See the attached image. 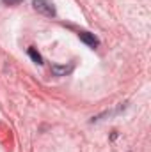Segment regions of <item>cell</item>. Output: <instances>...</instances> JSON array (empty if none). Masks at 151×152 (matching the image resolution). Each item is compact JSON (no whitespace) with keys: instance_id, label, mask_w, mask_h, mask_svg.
Listing matches in <instances>:
<instances>
[{"instance_id":"3","label":"cell","mask_w":151,"mask_h":152,"mask_svg":"<svg viewBox=\"0 0 151 152\" xmlns=\"http://www.w3.org/2000/svg\"><path fill=\"white\" fill-rule=\"evenodd\" d=\"M73 69H75V64H73V62L68 64V66H57V64L52 66V73L55 76H68V75L73 73Z\"/></svg>"},{"instance_id":"1","label":"cell","mask_w":151,"mask_h":152,"mask_svg":"<svg viewBox=\"0 0 151 152\" xmlns=\"http://www.w3.org/2000/svg\"><path fill=\"white\" fill-rule=\"evenodd\" d=\"M32 7L38 12H41L43 16H48V18H55V14H57L55 5L50 0H32Z\"/></svg>"},{"instance_id":"2","label":"cell","mask_w":151,"mask_h":152,"mask_svg":"<svg viewBox=\"0 0 151 152\" xmlns=\"http://www.w3.org/2000/svg\"><path fill=\"white\" fill-rule=\"evenodd\" d=\"M78 39H80L82 42H85L89 48H98V46H100V39L96 37L94 34L87 32V30H80V32H78Z\"/></svg>"},{"instance_id":"5","label":"cell","mask_w":151,"mask_h":152,"mask_svg":"<svg viewBox=\"0 0 151 152\" xmlns=\"http://www.w3.org/2000/svg\"><path fill=\"white\" fill-rule=\"evenodd\" d=\"M5 5H18V4H21L23 0H2Z\"/></svg>"},{"instance_id":"4","label":"cell","mask_w":151,"mask_h":152,"mask_svg":"<svg viewBox=\"0 0 151 152\" xmlns=\"http://www.w3.org/2000/svg\"><path fill=\"white\" fill-rule=\"evenodd\" d=\"M27 53H29V57H30V58H32V60H34L38 66H41V64H43V57L39 55V51L34 48V46H30V48L27 50Z\"/></svg>"}]
</instances>
